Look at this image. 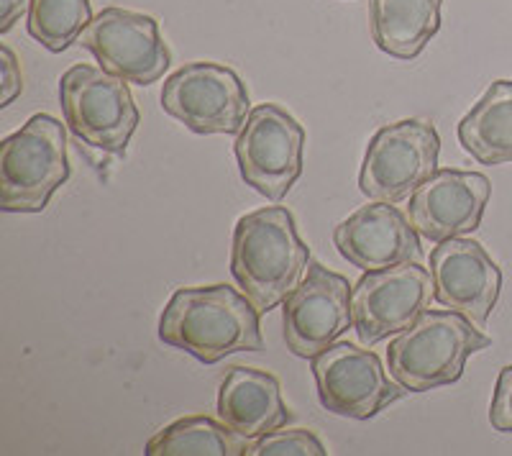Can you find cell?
Masks as SVG:
<instances>
[{
  "label": "cell",
  "instance_id": "1",
  "mask_svg": "<svg viewBox=\"0 0 512 456\" xmlns=\"http://www.w3.org/2000/svg\"><path fill=\"white\" fill-rule=\"evenodd\" d=\"M259 310L228 285L180 287L159 318V339L203 364L264 346Z\"/></svg>",
  "mask_w": 512,
  "mask_h": 456
},
{
  "label": "cell",
  "instance_id": "2",
  "mask_svg": "<svg viewBox=\"0 0 512 456\" xmlns=\"http://www.w3.org/2000/svg\"><path fill=\"white\" fill-rule=\"evenodd\" d=\"M308 267L310 249L287 208L272 205L239 218L233 228L231 272L262 316L285 303Z\"/></svg>",
  "mask_w": 512,
  "mask_h": 456
},
{
  "label": "cell",
  "instance_id": "3",
  "mask_svg": "<svg viewBox=\"0 0 512 456\" xmlns=\"http://www.w3.org/2000/svg\"><path fill=\"white\" fill-rule=\"evenodd\" d=\"M492 344L456 310H425L387 349L392 380L408 392H428L464 375L472 354Z\"/></svg>",
  "mask_w": 512,
  "mask_h": 456
},
{
  "label": "cell",
  "instance_id": "4",
  "mask_svg": "<svg viewBox=\"0 0 512 456\" xmlns=\"http://www.w3.org/2000/svg\"><path fill=\"white\" fill-rule=\"evenodd\" d=\"M67 180V134L57 118L36 113L0 144V208L6 213H41Z\"/></svg>",
  "mask_w": 512,
  "mask_h": 456
},
{
  "label": "cell",
  "instance_id": "5",
  "mask_svg": "<svg viewBox=\"0 0 512 456\" xmlns=\"http://www.w3.org/2000/svg\"><path fill=\"white\" fill-rule=\"evenodd\" d=\"M59 100L77 139L103 152H126L141 121L128 80L103 67L75 65L59 80Z\"/></svg>",
  "mask_w": 512,
  "mask_h": 456
},
{
  "label": "cell",
  "instance_id": "6",
  "mask_svg": "<svg viewBox=\"0 0 512 456\" xmlns=\"http://www.w3.org/2000/svg\"><path fill=\"white\" fill-rule=\"evenodd\" d=\"M441 136L423 118L390 123L369 141L359 172V190L369 200L402 203L438 172Z\"/></svg>",
  "mask_w": 512,
  "mask_h": 456
},
{
  "label": "cell",
  "instance_id": "7",
  "mask_svg": "<svg viewBox=\"0 0 512 456\" xmlns=\"http://www.w3.org/2000/svg\"><path fill=\"white\" fill-rule=\"evenodd\" d=\"M233 152L246 185L280 203L303 175V123L274 103L251 108L244 129L236 134Z\"/></svg>",
  "mask_w": 512,
  "mask_h": 456
},
{
  "label": "cell",
  "instance_id": "8",
  "mask_svg": "<svg viewBox=\"0 0 512 456\" xmlns=\"http://www.w3.org/2000/svg\"><path fill=\"white\" fill-rule=\"evenodd\" d=\"M162 108L195 134H239L251 113L246 85L231 67L190 62L169 75Z\"/></svg>",
  "mask_w": 512,
  "mask_h": 456
},
{
  "label": "cell",
  "instance_id": "9",
  "mask_svg": "<svg viewBox=\"0 0 512 456\" xmlns=\"http://www.w3.org/2000/svg\"><path fill=\"white\" fill-rule=\"evenodd\" d=\"M313 377L318 385L320 405L336 416L369 421L390 408L408 390L387 377L374 351L338 341L313 359Z\"/></svg>",
  "mask_w": 512,
  "mask_h": 456
},
{
  "label": "cell",
  "instance_id": "10",
  "mask_svg": "<svg viewBox=\"0 0 512 456\" xmlns=\"http://www.w3.org/2000/svg\"><path fill=\"white\" fill-rule=\"evenodd\" d=\"M433 295L431 269L418 262L364 272L351 290L354 331L364 346L402 334L423 316Z\"/></svg>",
  "mask_w": 512,
  "mask_h": 456
},
{
  "label": "cell",
  "instance_id": "11",
  "mask_svg": "<svg viewBox=\"0 0 512 456\" xmlns=\"http://www.w3.org/2000/svg\"><path fill=\"white\" fill-rule=\"evenodd\" d=\"M77 44L88 49L103 70L136 85L162 80L172 65V52L159 34L157 18L149 13L103 8Z\"/></svg>",
  "mask_w": 512,
  "mask_h": 456
},
{
  "label": "cell",
  "instance_id": "12",
  "mask_svg": "<svg viewBox=\"0 0 512 456\" xmlns=\"http://www.w3.org/2000/svg\"><path fill=\"white\" fill-rule=\"evenodd\" d=\"M349 280L320 262H310L308 275L282 305L287 349L300 359H315L354 326Z\"/></svg>",
  "mask_w": 512,
  "mask_h": 456
},
{
  "label": "cell",
  "instance_id": "13",
  "mask_svg": "<svg viewBox=\"0 0 512 456\" xmlns=\"http://www.w3.org/2000/svg\"><path fill=\"white\" fill-rule=\"evenodd\" d=\"M431 275L436 303L484 328L502 290V272L487 249L464 236L438 241L431 252Z\"/></svg>",
  "mask_w": 512,
  "mask_h": 456
},
{
  "label": "cell",
  "instance_id": "14",
  "mask_svg": "<svg viewBox=\"0 0 512 456\" xmlns=\"http://www.w3.org/2000/svg\"><path fill=\"white\" fill-rule=\"evenodd\" d=\"M492 198V182L482 172L438 170L410 195L408 216L420 236L446 241L474 234Z\"/></svg>",
  "mask_w": 512,
  "mask_h": 456
},
{
  "label": "cell",
  "instance_id": "15",
  "mask_svg": "<svg viewBox=\"0 0 512 456\" xmlns=\"http://www.w3.org/2000/svg\"><path fill=\"white\" fill-rule=\"evenodd\" d=\"M338 254L361 272L418 262L423 257L420 239L410 218L397 211L395 203L364 205L354 216L341 221L333 231Z\"/></svg>",
  "mask_w": 512,
  "mask_h": 456
},
{
  "label": "cell",
  "instance_id": "16",
  "mask_svg": "<svg viewBox=\"0 0 512 456\" xmlns=\"http://www.w3.org/2000/svg\"><path fill=\"white\" fill-rule=\"evenodd\" d=\"M218 418L246 441H256L287 426L292 413L277 377L254 367H233L218 390Z\"/></svg>",
  "mask_w": 512,
  "mask_h": 456
},
{
  "label": "cell",
  "instance_id": "17",
  "mask_svg": "<svg viewBox=\"0 0 512 456\" xmlns=\"http://www.w3.org/2000/svg\"><path fill=\"white\" fill-rule=\"evenodd\" d=\"M443 0H369L372 39L384 54L410 62L441 29Z\"/></svg>",
  "mask_w": 512,
  "mask_h": 456
},
{
  "label": "cell",
  "instance_id": "18",
  "mask_svg": "<svg viewBox=\"0 0 512 456\" xmlns=\"http://www.w3.org/2000/svg\"><path fill=\"white\" fill-rule=\"evenodd\" d=\"M459 141L479 164H512V80H497L459 123Z\"/></svg>",
  "mask_w": 512,
  "mask_h": 456
},
{
  "label": "cell",
  "instance_id": "19",
  "mask_svg": "<svg viewBox=\"0 0 512 456\" xmlns=\"http://www.w3.org/2000/svg\"><path fill=\"white\" fill-rule=\"evenodd\" d=\"M251 441L218 418L192 416L169 423L146 444L149 456H246Z\"/></svg>",
  "mask_w": 512,
  "mask_h": 456
},
{
  "label": "cell",
  "instance_id": "20",
  "mask_svg": "<svg viewBox=\"0 0 512 456\" xmlns=\"http://www.w3.org/2000/svg\"><path fill=\"white\" fill-rule=\"evenodd\" d=\"M26 29L49 52H64L80 41L93 21L90 0H31Z\"/></svg>",
  "mask_w": 512,
  "mask_h": 456
},
{
  "label": "cell",
  "instance_id": "21",
  "mask_svg": "<svg viewBox=\"0 0 512 456\" xmlns=\"http://www.w3.org/2000/svg\"><path fill=\"white\" fill-rule=\"evenodd\" d=\"M326 446L308 428H277L251 441L246 456H326Z\"/></svg>",
  "mask_w": 512,
  "mask_h": 456
},
{
  "label": "cell",
  "instance_id": "22",
  "mask_svg": "<svg viewBox=\"0 0 512 456\" xmlns=\"http://www.w3.org/2000/svg\"><path fill=\"white\" fill-rule=\"evenodd\" d=\"M489 423L495 431L512 433V364H507L497 377L495 395L489 405Z\"/></svg>",
  "mask_w": 512,
  "mask_h": 456
},
{
  "label": "cell",
  "instance_id": "23",
  "mask_svg": "<svg viewBox=\"0 0 512 456\" xmlns=\"http://www.w3.org/2000/svg\"><path fill=\"white\" fill-rule=\"evenodd\" d=\"M0 62H3V98H0V106L8 108L18 95L24 93V75H21L16 54L8 47H0Z\"/></svg>",
  "mask_w": 512,
  "mask_h": 456
},
{
  "label": "cell",
  "instance_id": "24",
  "mask_svg": "<svg viewBox=\"0 0 512 456\" xmlns=\"http://www.w3.org/2000/svg\"><path fill=\"white\" fill-rule=\"evenodd\" d=\"M31 0H0V34L11 31L18 18L29 13Z\"/></svg>",
  "mask_w": 512,
  "mask_h": 456
}]
</instances>
